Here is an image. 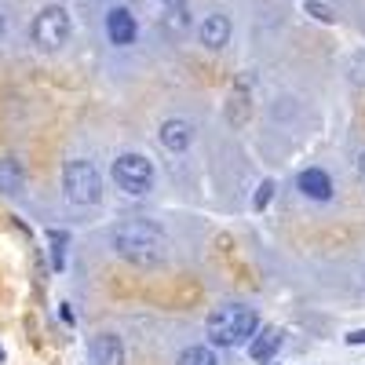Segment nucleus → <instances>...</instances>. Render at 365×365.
I'll return each instance as SVG.
<instances>
[{
  "label": "nucleus",
  "mask_w": 365,
  "mask_h": 365,
  "mask_svg": "<svg viewBox=\"0 0 365 365\" xmlns=\"http://www.w3.org/2000/svg\"><path fill=\"white\" fill-rule=\"evenodd\" d=\"M29 37L41 51H63L73 37V15L66 4H48L34 15V26H29Z\"/></svg>",
  "instance_id": "5"
},
{
  "label": "nucleus",
  "mask_w": 365,
  "mask_h": 365,
  "mask_svg": "<svg viewBox=\"0 0 365 365\" xmlns=\"http://www.w3.org/2000/svg\"><path fill=\"white\" fill-rule=\"evenodd\" d=\"M282 340H285V332H282V329H263V332H256V336L249 340V358L259 361V365H267L274 354H278Z\"/></svg>",
  "instance_id": "12"
},
{
  "label": "nucleus",
  "mask_w": 365,
  "mask_h": 365,
  "mask_svg": "<svg viewBox=\"0 0 365 365\" xmlns=\"http://www.w3.org/2000/svg\"><path fill=\"white\" fill-rule=\"evenodd\" d=\"M296 187H299V194L307 201H318V205L332 201V190H336L332 187V175L325 168H303L299 179H296Z\"/></svg>",
  "instance_id": "10"
},
{
  "label": "nucleus",
  "mask_w": 365,
  "mask_h": 365,
  "mask_svg": "<svg viewBox=\"0 0 365 365\" xmlns=\"http://www.w3.org/2000/svg\"><path fill=\"white\" fill-rule=\"evenodd\" d=\"M26 190V165L19 158H0V194L19 197Z\"/></svg>",
  "instance_id": "11"
},
{
  "label": "nucleus",
  "mask_w": 365,
  "mask_h": 365,
  "mask_svg": "<svg viewBox=\"0 0 365 365\" xmlns=\"http://www.w3.org/2000/svg\"><path fill=\"white\" fill-rule=\"evenodd\" d=\"M106 241H110V252L120 256V259H128L132 267H161L172 256L168 230L161 223H154V220H143V216L113 223Z\"/></svg>",
  "instance_id": "1"
},
{
  "label": "nucleus",
  "mask_w": 365,
  "mask_h": 365,
  "mask_svg": "<svg viewBox=\"0 0 365 365\" xmlns=\"http://www.w3.org/2000/svg\"><path fill=\"white\" fill-rule=\"evenodd\" d=\"M249 113H252V106H249V96H245V91H230V106H227V120H230V125H245V120H249Z\"/></svg>",
  "instance_id": "15"
},
{
  "label": "nucleus",
  "mask_w": 365,
  "mask_h": 365,
  "mask_svg": "<svg viewBox=\"0 0 365 365\" xmlns=\"http://www.w3.org/2000/svg\"><path fill=\"white\" fill-rule=\"evenodd\" d=\"M103 29H106V41H110L113 48H132L135 37H139V22H135V15H132L125 4H113V8L106 11Z\"/></svg>",
  "instance_id": "8"
},
{
  "label": "nucleus",
  "mask_w": 365,
  "mask_h": 365,
  "mask_svg": "<svg viewBox=\"0 0 365 365\" xmlns=\"http://www.w3.org/2000/svg\"><path fill=\"white\" fill-rule=\"evenodd\" d=\"M347 70H351V81L365 84V55H354L351 63H347Z\"/></svg>",
  "instance_id": "19"
},
{
  "label": "nucleus",
  "mask_w": 365,
  "mask_h": 365,
  "mask_svg": "<svg viewBox=\"0 0 365 365\" xmlns=\"http://www.w3.org/2000/svg\"><path fill=\"white\" fill-rule=\"evenodd\" d=\"M175 365H220V354H216V347H208V344H194V347H187L175 358Z\"/></svg>",
  "instance_id": "13"
},
{
  "label": "nucleus",
  "mask_w": 365,
  "mask_h": 365,
  "mask_svg": "<svg viewBox=\"0 0 365 365\" xmlns=\"http://www.w3.org/2000/svg\"><path fill=\"white\" fill-rule=\"evenodd\" d=\"M194 135H197V128H194V120H187V117H165L161 120V128H158V143H161V150L165 154H187V150L194 146Z\"/></svg>",
  "instance_id": "7"
},
{
  "label": "nucleus",
  "mask_w": 365,
  "mask_h": 365,
  "mask_svg": "<svg viewBox=\"0 0 365 365\" xmlns=\"http://www.w3.org/2000/svg\"><path fill=\"white\" fill-rule=\"evenodd\" d=\"M172 8H187V0H161V11H172Z\"/></svg>",
  "instance_id": "21"
},
{
  "label": "nucleus",
  "mask_w": 365,
  "mask_h": 365,
  "mask_svg": "<svg viewBox=\"0 0 365 365\" xmlns=\"http://www.w3.org/2000/svg\"><path fill=\"white\" fill-rule=\"evenodd\" d=\"M303 8H307V15H311L314 22H325V26L336 22V15H332V8H329V4H318V0H303Z\"/></svg>",
  "instance_id": "17"
},
{
  "label": "nucleus",
  "mask_w": 365,
  "mask_h": 365,
  "mask_svg": "<svg viewBox=\"0 0 365 365\" xmlns=\"http://www.w3.org/2000/svg\"><path fill=\"white\" fill-rule=\"evenodd\" d=\"M0 358H4V347H0Z\"/></svg>",
  "instance_id": "24"
},
{
  "label": "nucleus",
  "mask_w": 365,
  "mask_h": 365,
  "mask_svg": "<svg viewBox=\"0 0 365 365\" xmlns=\"http://www.w3.org/2000/svg\"><path fill=\"white\" fill-rule=\"evenodd\" d=\"M161 26L168 37H182L190 29V11L187 8H172V11H161Z\"/></svg>",
  "instance_id": "14"
},
{
  "label": "nucleus",
  "mask_w": 365,
  "mask_h": 365,
  "mask_svg": "<svg viewBox=\"0 0 365 365\" xmlns=\"http://www.w3.org/2000/svg\"><path fill=\"white\" fill-rule=\"evenodd\" d=\"M194 34H197V44H201V48L223 51V48L230 44V37H234V22H230L223 11H208V15L197 19Z\"/></svg>",
  "instance_id": "6"
},
{
  "label": "nucleus",
  "mask_w": 365,
  "mask_h": 365,
  "mask_svg": "<svg viewBox=\"0 0 365 365\" xmlns=\"http://www.w3.org/2000/svg\"><path fill=\"white\" fill-rule=\"evenodd\" d=\"M113 182H117V190H125L128 197H143L154 190V182H158V168L154 161H150L146 154H139V150H125V154H117L113 165Z\"/></svg>",
  "instance_id": "4"
},
{
  "label": "nucleus",
  "mask_w": 365,
  "mask_h": 365,
  "mask_svg": "<svg viewBox=\"0 0 365 365\" xmlns=\"http://www.w3.org/2000/svg\"><path fill=\"white\" fill-rule=\"evenodd\" d=\"M48 241H51V267L63 270V263H66V234L63 230H48Z\"/></svg>",
  "instance_id": "16"
},
{
  "label": "nucleus",
  "mask_w": 365,
  "mask_h": 365,
  "mask_svg": "<svg viewBox=\"0 0 365 365\" xmlns=\"http://www.w3.org/2000/svg\"><path fill=\"white\" fill-rule=\"evenodd\" d=\"M128 351H125V340L117 336V332L103 329L96 336L88 340V361L91 365H125Z\"/></svg>",
  "instance_id": "9"
},
{
  "label": "nucleus",
  "mask_w": 365,
  "mask_h": 365,
  "mask_svg": "<svg viewBox=\"0 0 365 365\" xmlns=\"http://www.w3.org/2000/svg\"><path fill=\"white\" fill-rule=\"evenodd\" d=\"M256 332H259V314L245 303H223L205 322L208 347H245Z\"/></svg>",
  "instance_id": "2"
},
{
  "label": "nucleus",
  "mask_w": 365,
  "mask_h": 365,
  "mask_svg": "<svg viewBox=\"0 0 365 365\" xmlns=\"http://www.w3.org/2000/svg\"><path fill=\"white\" fill-rule=\"evenodd\" d=\"M4 37H8V19H4V11H0V44H4Z\"/></svg>",
  "instance_id": "22"
},
{
  "label": "nucleus",
  "mask_w": 365,
  "mask_h": 365,
  "mask_svg": "<svg viewBox=\"0 0 365 365\" xmlns=\"http://www.w3.org/2000/svg\"><path fill=\"white\" fill-rule=\"evenodd\" d=\"M270 201H274V179H263L259 187H256V194H252V208H256V212H263Z\"/></svg>",
  "instance_id": "18"
},
{
  "label": "nucleus",
  "mask_w": 365,
  "mask_h": 365,
  "mask_svg": "<svg viewBox=\"0 0 365 365\" xmlns=\"http://www.w3.org/2000/svg\"><path fill=\"white\" fill-rule=\"evenodd\" d=\"M63 197L73 208H96L103 201V172L88 158H70L63 165Z\"/></svg>",
  "instance_id": "3"
},
{
  "label": "nucleus",
  "mask_w": 365,
  "mask_h": 365,
  "mask_svg": "<svg viewBox=\"0 0 365 365\" xmlns=\"http://www.w3.org/2000/svg\"><path fill=\"white\" fill-rule=\"evenodd\" d=\"M358 172L365 175V150H361V158H358Z\"/></svg>",
  "instance_id": "23"
},
{
  "label": "nucleus",
  "mask_w": 365,
  "mask_h": 365,
  "mask_svg": "<svg viewBox=\"0 0 365 365\" xmlns=\"http://www.w3.org/2000/svg\"><path fill=\"white\" fill-rule=\"evenodd\" d=\"M347 344H351V347H365V329H354V332H347Z\"/></svg>",
  "instance_id": "20"
}]
</instances>
